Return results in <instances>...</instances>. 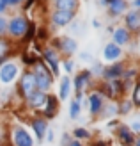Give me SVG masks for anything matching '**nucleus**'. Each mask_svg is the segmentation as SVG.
<instances>
[{
  "mask_svg": "<svg viewBox=\"0 0 140 146\" xmlns=\"http://www.w3.org/2000/svg\"><path fill=\"white\" fill-rule=\"evenodd\" d=\"M34 80H35V87H39V89H46V87H50V84H51V75L48 73V70L45 68V64L41 61L35 62Z\"/></svg>",
  "mask_w": 140,
  "mask_h": 146,
  "instance_id": "f257e3e1",
  "label": "nucleus"
},
{
  "mask_svg": "<svg viewBox=\"0 0 140 146\" xmlns=\"http://www.w3.org/2000/svg\"><path fill=\"white\" fill-rule=\"evenodd\" d=\"M16 73H18V68H16V64H5V66L0 70V80H2L4 84H9L12 82V78L16 77Z\"/></svg>",
  "mask_w": 140,
  "mask_h": 146,
  "instance_id": "f03ea898",
  "label": "nucleus"
},
{
  "mask_svg": "<svg viewBox=\"0 0 140 146\" xmlns=\"http://www.w3.org/2000/svg\"><path fill=\"white\" fill-rule=\"evenodd\" d=\"M27 20L25 18H14L11 23H9V32L12 36H21V34H25L27 31Z\"/></svg>",
  "mask_w": 140,
  "mask_h": 146,
  "instance_id": "7ed1b4c3",
  "label": "nucleus"
},
{
  "mask_svg": "<svg viewBox=\"0 0 140 146\" xmlns=\"http://www.w3.org/2000/svg\"><path fill=\"white\" fill-rule=\"evenodd\" d=\"M14 143H16V146H32V139L28 132L20 127L14 130Z\"/></svg>",
  "mask_w": 140,
  "mask_h": 146,
  "instance_id": "20e7f679",
  "label": "nucleus"
},
{
  "mask_svg": "<svg viewBox=\"0 0 140 146\" xmlns=\"http://www.w3.org/2000/svg\"><path fill=\"white\" fill-rule=\"evenodd\" d=\"M21 91H23V94H27V96H30V94L35 91L34 75H30V73H25L23 75V78H21Z\"/></svg>",
  "mask_w": 140,
  "mask_h": 146,
  "instance_id": "39448f33",
  "label": "nucleus"
},
{
  "mask_svg": "<svg viewBox=\"0 0 140 146\" xmlns=\"http://www.w3.org/2000/svg\"><path fill=\"white\" fill-rule=\"evenodd\" d=\"M73 18V13H68V11H57L53 14V21L57 25H68Z\"/></svg>",
  "mask_w": 140,
  "mask_h": 146,
  "instance_id": "423d86ee",
  "label": "nucleus"
},
{
  "mask_svg": "<svg viewBox=\"0 0 140 146\" xmlns=\"http://www.w3.org/2000/svg\"><path fill=\"white\" fill-rule=\"evenodd\" d=\"M57 7H58V11L73 13L78 7V0H57Z\"/></svg>",
  "mask_w": 140,
  "mask_h": 146,
  "instance_id": "0eeeda50",
  "label": "nucleus"
},
{
  "mask_svg": "<svg viewBox=\"0 0 140 146\" xmlns=\"http://www.w3.org/2000/svg\"><path fill=\"white\" fill-rule=\"evenodd\" d=\"M28 102H30L32 107H43L46 104V94L45 93H32L30 96H28Z\"/></svg>",
  "mask_w": 140,
  "mask_h": 146,
  "instance_id": "6e6552de",
  "label": "nucleus"
},
{
  "mask_svg": "<svg viewBox=\"0 0 140 146\" xmlns=\"http://www.w3.org/2000/svg\"><path fill=\"white\" fill-rule=\"evenodd\" d=\"M124 73V68H122V64H114L112 68H108L106 71H105V77L106 78H110V80H117L121 75Z\"/></svg>",
  "mask_w": 140,
  "mask_h": 146,
  "instance_id": "1a4fd4ad",
  "label": "nucleus"
},
{
  "mask_svg": "<svg viewBox=\"0 0 140 146\" xmlns=\"http://www.w3.org/2000/svg\"><path fill=\"white\" fill-rule=\"evenodd\" d=\"M119 55H121V48L117 45H106V48H105V59L106 61H114Z\"/></svg>",
  "mask_w": 140,
  "mask_h": 146,
  "instance_id": "9d476101",
  "label": "nucleus"
},
{
  "mask_svg": "<svg viewBox=\"0 0 140 146\" xmlns=\"http://www.w3.org/2000/svg\"><path fill=\"white\" fill-rule=\"evenodd\" d=\"M32 127H34V132H35V135H37V139L41 141L43 135H45V130H46V121L35 119V121H32Z\"/></svg>",
  "mask_w": 140,
  "mask_h": 146,
  "instance_id": "9b49d317",
  "label": "nucleus"
},
{
  "mask_svg": "<svg viewBox=\"0 0 140 146\" xmlns=\"http://www.w3.org/2000/svg\"><path fill=\"white\" fill-rule=\"evenodd\" d=\"M45 59L50 62V68L53 70V73L57 75V73H58V66H57V57L53 54V50H45Z\"/></svg>",
  "mask_w": 140,
  "mask_h": 146,
  "instance_id": "f8f14e48",
  "label": "nucleus"
},
{
  "mask_svg": "<svg viewBox=\"0 0 140 146\" xmlns=\"http://www.w3.org/2000/svg\"><path fill=\"white\" fill-rule=\"evenodd\" d=\"M114 39L117 45H124V43L128 41V31H124V29H117L114 32Z\"/></svg>",
  "mask_w": 140,
  "mask_h": 146,
  "instance_id": "ddd939ff",
  "label": "nucleus"
},
{
  "mask_svg": "<svg viewBox=\"0 0 140 146\" xmlns=\"http://www.w3.org/2000/svg\"><path fill=\"white\" fill-rule=\"evenodd\" d=\"M89 75H91L89 71H83V73H80V75L76 77V93H78V96L82 94V87L85 86V82H87V78H89Z\"/></svg>",
  "mask_w": 140,
  "mask_h": 146,
  "instance_id": "4468645a",
  "label": "nucleus"
},
{
  "mask_svg": "<svg viewBox=\"0 0 140 146\" xmlns=\"http://www.w3.org/2000/svg\"><path fill=\"white\" fill-rule=\"evenodd\" d=\"M46 116L48 118H51L55 112H57V100L53 96H46Z\"/></svg>",
  "mask_w": 140,
  "mask_h": 146,
  "instance_id": "2eb2a0df",
  "label": "nucleus"
},
{
  "mask_svg": "<svg viewBox=\"0 0 140 146\" xmlns=\"http://www.w3.org/2000/svg\"><path fill=\"white\" fill-rule=\"evenodd\" d=\"M126 21H128V27L138 29L140 27V14L138 13H129L128 16H126Z\"/></svg>",
  "mask_w": 140,
  "mask_h": 146,
  "instance_id": "dca6fc26",
  "label": "nucleus"
},
{
  "mask_svg": "<svg viewBox=\"0 0 140 146\" xmlns=\"http://www.w3.org/2000/svg\"><path fill=\"white\" fill-rule=\"evenodd\" d=\"M101 111V98H99V94H91V112H99Z\"/></svg>",
  "mask_w": 140,
  "mask_h": 146,
  "instance_id": "f3484780",
  "label": "nucleus"
},
{
  "mask_svg": "<svg viewBox=\"0 0 140 146\" xmlns=\"http://www.w3.org/2000/svg\"><path fill=\"white\" fill-rule=\"evenodd\" d=\"M124 7H126L124 0H114V2H110V11H112L114 14H119Z\"/></svg>",
  "mask_w": 140,
  "mask_h": 146,
  "instance_id": "a211bd4d",
  "label": "nucleus"
},
{
  "mask_svg": "<svg viewBox=\"0 0 140 146\" xmlns=\"http://www.w3.org/2000/svg\"><path fill=\"white\" fill-rule=\"evenodd\" d=\"M62 50H66V52H75V50H76V43L73 41L71 38H64L62 39Z\"/></svg>",
  "mask_w": 140,
  "mask_h": 146,
  "instance_id": "6ab92c4d",
  "label": "nucleus"
},
{
  "mask_svg": "<svg viewBox=\"0 0 140 146\" xmlns=\"http://www.w3.org/2000/svg\"><path fill=\"white\" fill-rule=\"evenodd\" d=\"M119 135H121V139H122L124 143H131V141H133V135H131V132H129L128 127H121Z\"/></svg>",
  "mask_w": 140,
  "mask_h": 146,
  "instance_id": "aec40b11",
  "label": "nucleus"
},
{
  "mask_svg": "<svg viewBox=\"0 0 140 146\" xmlns=\"http://www.w3.org/2000/svg\"><path fill=\"white\" fill-rule=\"evenodd\" d=\"M69 94V78H64L60 84V98H68Z\"/></svg>",
  "mask_w": 140,
  "mask_h": 146,
  "instance_id": "412c9836",
  "label": "nucleus"
},
{
  "mask_svg": "<svg viewBox=\"0 0 140 146\" xmlns=\"http://www.w3.org/2000/svg\"><path fill=\"white\" fill-rule=\"evenodd\" d=\"M78 112H80V104H78V100H75V102L71 104V111H69V114H71V118H76Z\"/></svg>",
  "mask_w": 140,
  "mask_h": 146,
  "instance_id": "4be33fe9",
  "label": "nucleus"
},
{
  "mask_svg": "<svg viewBox=\"0 0 140 146\" xmlns=\"http://www.w3.org/2000/svg\"><path fill=\"white\" fill-rule=\"evenodd\" d=\"M133 102L137 105H140V84L135 87V93H133Z\"/></svg>",
  "mask_w": 140,
  "mask_h": 146,
  "instance_id": "5701e85b",
  "label": "nucleus"
},
{
  "mask_svg": "<svg viewBox=\"0 0 140 146\" xmlns=\"http://www.w3.org/2000/svg\"><path fill=\"white\" fill-rule=\"evenodd\" d=\"M75 135L76 137H83V139H85V137H89V132H87V130H82V128H76L75 130Z\"/></svg>",
  "mask_w": 140,
  "mask_h": 146,
  "instance_id": "b1692460",
  "label": "nucleus"
},
{
  "mask_svg": "<svg viewBox=\"0 0 140 146\" xmlns=\"http://www.w3.org/2000/svg\"><path fill=\"white\" fill-rule=\"evenodd\" d=\"M34 34H35V25L30 23V27H28V36H27V38H28V39H32V38H34Z\"/></svg>",
  "mask_w": 140,
  "mask_h": 146,
  "instance_id": "393cba45",
  "label": "nucleus"
},
{
  "mask_svg": "<svg viewBox=\"0 0 140 146\" xmlns=\"http://www.w3.org/2000/svg\"><path fill=\"white\" fill-rule=\"evenodd\" d=\"M0 2H2V4H5V5H7V4H18L20 0H0Z\"/></svg>",
  "mask_w": 140,
  "mask_h": 146,
  "instance_id": "a878e982",
  "label": "nucleus"
},
{
  "mask_svg": "<svg viewBox=\"0 0 140 146\" xmlns=\"http://www.w3.org/2000/svg\"><path fill=\"white\" fill-rule=\"evenodd\" d=\"M64 68H66V71L69 73V71L73 70V62H66V64H64Z\"/></svg>",
  "mask_w": 140,
  "mask_h": 146,
  "instance_id": "bb28decb",
  "label": "nucleus"
},
{
  "mask_svg": "<svg viewBox=\"0 0 140 146\" xmlns=\"http://www.w3.org/2000/svg\"><path fill=\"white\" fill-rule=\"evenodd\" d=\"M4 31H5V21H4L2 18H0V34H2Z\"/></svg>",
  "mask_w": 140,
  "mask_h": 146,
  "instance_id": "cd10ccee",
  "label": "nucleus"
},
{
  "mask_svg": "<svg viewBox=\"0 0 140 146\" xmlns=\"http://www.w3.org/2000/svg\"><path fill=\"white\" fill-rule=\"evenodd\" d=\"M48 141H53V132H48Z\"/></svg>",
  "mask_w": 140,
  "mask_h": 146,
  "instance_id": "c85d7f7f",
  "label": "nucleus"
},
{
  "mask_svg": "<svg viewBox=\"0 0 140 146\" xmlns=\"http://www.w3.org/2000/svg\"><path fill=\"white\" fill-rule=\"evenodd\" d=\"M4 9H5V4H2V2H0V13H2Z\"/></svg>",
  "mask_w": 140,
  "mask_h": 146,
  "instance_id": "c756f323",
  "label": "nucleus"
},
{
  "mask_svg": "<svg viewBox=\"0 0 140 146\" xmlns=\"http://www.w3.org/2000/svg\"><path fill=\"white\" fill-rule=\"evenodd\" d=\"M133 127H135V130H140V123H135Z\"/></svg>",
  "mask_w": 140,
  "mask_h": 146,
  "instance_id": "7c9ffc66",
  "label": "nucleus"
},
{
  "mask_svg": "<svg viewBox=\"0 0 140 146\" xmlns=\"http://www.w3.org/2000/svg\"><path fill=\"white\" fill-rule=\"evenodd\" d=\"M71 146H82V144H80V143H73Z\"/></svg>",
  "mask_w": 140,
  "mask_h": 146,
  "instance_id": "2f4dec72",
  "label": "nucleus"
},
{
  "mask_svg": "<svg viewBox=\"0 0 140 146\" xmlns=\"http://www.w3.org/2000/svg\"><path fill=\"white\" fill-rule=\"evenodd\" d=\"M135 4H137V5H140V0H137V2H135Z\"/></svg>",
  "mask_w": 140,
  "mask_h": 146,
  "instance_id": "473e14b6",
  "label": "nucleus"
},
{
  "mask_svg": "<svg viewBox=\"0 0 140 146\" xmlns=\"http://www.w3.org/2000/svg\"><path fill=\"white\" fill-rule=\"evenodd\" d=\"M137 146H140V139H138V141H137Z\"/></svg>",
  "mask_w": 140,
  "mask_h": 146,
  "instance_id": "72a5a7b5",
  "label": "nucleus"
},
{
  "mask_svg": "<svg viewBox=\"0 0 140 146\" xmlns=\"http://www.w3.org/2000/svg\"><path fill=\"white\" fill-rule=\"evenodd\" d=\"M0 64H2V57H0Z\"/></svg>",
  "mask_w": 140,
  "mask_h": 146,
  "instance_id": "f704fd0d",
  "label": "nucleus"
},
{
  "mask_svg": "<svg viewBox=\"0 0 140 146\" xmlns=\"http://www.w3.org/2000/svg\"><path fill=\"white\" fill-rule=\"evenodd\" d=\"M106 2H114V0H106Z\"/></svg>",
  "mask_w": 140,
  "mask_h": 146,
  "instance_id": "c9c22d12",
  "label": "nucleus"
}]
</instances>
